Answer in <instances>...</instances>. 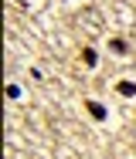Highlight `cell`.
<instances>
[{
	"label": "cell",
	"instance_id": "1",
	"mask_svg": "<svg viewBox=\"0 0 136 159\" xmlns=\"http://www.w3.org/2000/svg\"><path fill=\"white\" fill-rule=\"evenodd\" d=\"M85 112H89L95 122H105V119H109V108H105L102 102H95V98H89V102H85Z\"/></svg>",
	"mask_w": 136,
	"mask_h": 159
},
{
	"label": "cell",
	"instance_id": "2",
	"mask_svg": "<svg viewBox=\"0 0 136 159\" xmlns=\"http://www.w3.org/2000/svg\"><path fill=\"white\" fill-rule=\"evenodd\" d=\"M109 51L112 54H129V41L126 37H109Z\"/></svg>",
	"mask_w": 136,
	"mask_h": 159
},
{
	"label": "cell",
	"instance_id": "3",
	"mask_svg": "<svg viewBox=\"0 0 136 159\" xmlns=\"http://www.w3.org/2000/svg\"><path fill=\"white\" fill-rule=\"evenodd\" d=\"M82 64H85V68H95V64H99L95 48H82Z\"/></svg>",
	"mask_w": 136,
	"mask_h": 159
},
{
	"label": "cell",
	"instance_id": "4",
	"mask_svg": "<svg viewBox=\"0 0 136 159\" xmlns=\"http://www.w3.org/2000/svg\"><path fill=\"white\" fill-rule=\"evenodd\" d=\"M116 92H119L123 98H136V81H119Z\"/></svg>",
	"mask_w": 136,
	"mask_h": 159
},
{
	"label": "cell",
	"instance_id": "5",
	"mask_svg": "<svg viewBox=\"0 0 136 159\" xmlns=\"http://www.w3.org/2000/svg\"><path fill=\"white\" fill-rule=\"evenodd\" d=\"M3 92H7V98H21V85H7Z\"/></svg>",
	"mask_w": 136,
	"mask_h": 159
}]
</instances>
